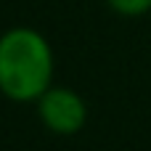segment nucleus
<instances>
[{
  "instance_id": "obj_3",
  "label": "nucleus",
  "mask_w": 151,
  "mask_h": 151,
  "mask_svg": "<svg viewBox=\"0 0 151 151\" xmlns=\"http://www.w3.org/2000/svg\"><path fill=\"white\" fill-rule=\"evenodd\" d=\"M104 3L122 19H138L151 13V0H104Z\"/></svg>"
},
{
  "instance_id": "obj_2",
  "label": "nucleus",
  "mask_w": 151,
  "mask_h": 151,
  "mask_svg": "<svg viewBox=\"0 0 151 151\" xmlns=\"http://www.w3.org/2000/svg\"><path fill=\"white\" fill-rule=\"evenodd\" d=\"M37 117L45 130L53 135H74L88 122V104L85 98L66 88V85H50L37 98Z\"/></svg>"
},
{
  "instance_id": "obj_1",
  "label": "nucleus",
  "mask_w": 151,
  "mask_h": 151,
  "mask_svg": "<svg viewBox=\"0 0 151 151\" xmlns=\"http://www.w3.org/2000/svg\"><path fill=\"white\" fill-rule=\"evenodd\" d=\"M56 56L35 27H11L0 35V93L13 104H37L56 85Z\"/></svg>"
}]
</instances>
